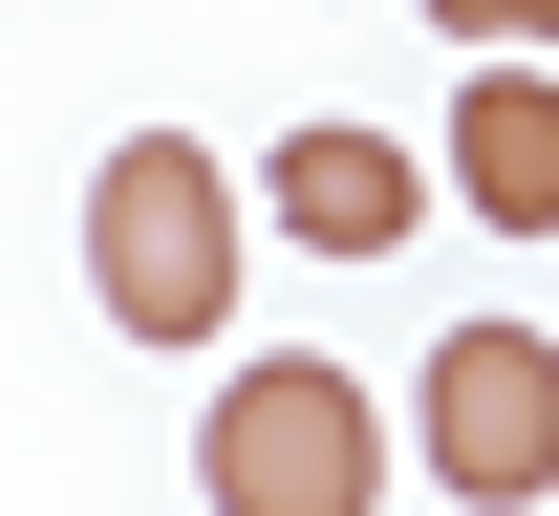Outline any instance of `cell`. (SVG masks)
Returning <instances> with one entry per match:
<instances>
[{"label":"cell","mask_w":559,"mask_h":516,"mask_svg":"<svg viewBox=\"0 0 559 516\" xmlns=\"http://www.w3.org/2000/svg\"><path fill=\"white\" fill-rule=\"evenodd\" d=\"M86 280H108L130 345H215V323H237V172H215L194 130H130L86 172Z\"/></svg>","instance_id":"6da1fadb"},{"label":"cell","mask_w":559,"mask_h":516,"mask_svg":"<svg viewBox=\"0 0 559 516\" xmlns=\"http://www.w3.org/2000/svg\"><path fill=\"white\" fill-rule=\"evenodd\" d=\"M194 495L215 516H366L388 495V409H366L323 345H301V367H237L215 431H194Z\"/></svg>","instance_id":"7a4b0ae2"},{"label":"cell","mask_w":559,"mask_h":516,"mask_svg":"<svg viewBox=\"0 0 559 516\" xmlns=\"http://www.w3.org/2000/svg\"><path fill=\"white\" fill-rule=\"evenodd\" d=\"M409 452L474 516H538L559 495V345H538V323H452V345L409 367Z\"/></svg>","instance_id":"3957f363"},{"label":"cell","mask_w":559,"mask_h":516,"mask_svg":"<svg viewBox=\"0 0 559 516\" xmlns=\"http://www.w3.org/2000/svg\"><path fill=\"white\" fill-rule=\"evenodd\" d=\"M452 194H474L495 237H559V65L538 44L452 65Z\"/></svg>","instance_id":"277c9868"},{"label":"cell","mask_w":559,"mask_h":516,"mask_svg":"<svg viewBox=\"0 0 559 516\" xmlns=\"http://www.w3.org/2000/svg\"><path fill=\"white\" fill-rule=\"evenodd\" d=\"M259 216L280 237H323V259H388V237L430 216V172L388 130H280V172H259Z\"/></svg>","instance_id":"5b68a950"},{"label":"cell","mask_w":559,"mask_h":516,"mask_svg":"<svg viewBox=\"0 0 559 516\" xmlns=\"http://www.w3.org/2000/svg\"><path fill=\"white\" fill-rule=\"evenodd\" d=\"M452 22V65H495V44H559V0H430Z\"/></svg>","instance_id":"8992f818"}]
</instances>
